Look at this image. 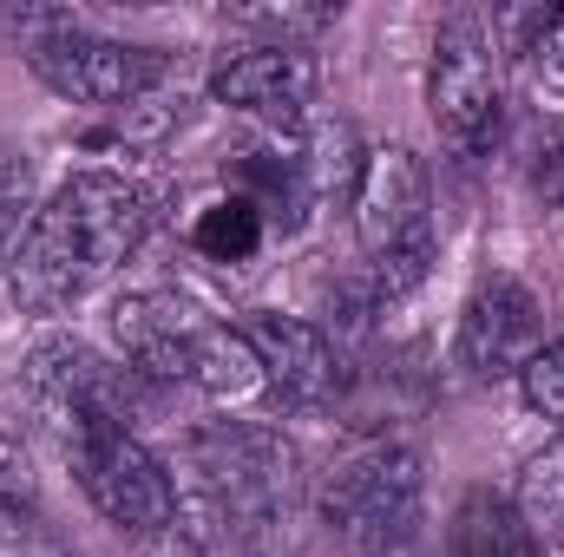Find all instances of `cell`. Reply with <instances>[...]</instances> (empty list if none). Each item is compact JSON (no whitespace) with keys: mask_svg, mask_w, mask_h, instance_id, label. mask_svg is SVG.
I'll list each match as a JSON object with an SVG mask.
<instances>
[{"mask_svg":"<svg viewBox=\"0 0 564 557\" xmlns=\"http://www.w3.org/2000/svg\"><path fill=\"white\" fill-rule=\"evenodd\" d=\"M73 485L86 492V505L126 532V538H177L184 505H177V479L171 466L139 439V426L112 414H86V407H40Z\"/></svg>","mask_w":564,"mask_h":557,"instance_id":"obj_5","label":"cell"},{"mask_svg":"<svg viewBox=\"0 0 564 557\" xmlns=\"http://www.w3.org/2000/svg\"><path fill=\"white\" fill-rule=\"evenodd\" d=\"M217 557H263V551H217Z\"/></svg>","mask_w":564,"mask_h":557,"instance_id":"obj_21","label":"cell"},{"mask_svg":"<svg viewBox=\"0 0 564 557\" xmlns=\"http://www.w3.org/2000/svg\"><path fill=\"white\" fill-rule=\"evenodd\" d=\"M106 341L151 394L184 387V394H197L210 407L270 401V381H263L257 348L243 341V328L210 315L184 288H126L106 308Z\"/></svg>","mask_w":564,"mask_h":557,"instance_id":"obj_3","label":"cell"},{"mask_svg":"<svg viewBox=\"0 0 564 557\" xmlns=\"http://www.w3.org/2000/svg\"><path fill=\"white\" fill-rule=\"evenodd\" d=\"M440 557H545V545H539V525L519 512V499L473 485V492H459V505L446 518Z\"/></svg>","mask_w":564,"mask_h":557,"instance_id":"obj_13","label":"cell"},{"mask_svg":"<svg viewBox=\"0 0 564 557\" xmlns=\"http://www.w3.org/2000/svg\"><path fill=\"white\" fill-rule=\"evenodd\" d=\"M545 302L532 295V282H519L512 270H492V276L473 282V295L459 302V321H453V368L466 381H506V374H525L532 354L545 348Z\"/></svg>","mask_w":564,"mask_h":557,"instance_id":"obj_10","label":"cell"},{"mask_svg":"<svg viewBox=\"0 0 564 557\" xmlns=\"http://www.w3.org/2000/svg\"><path fill=\"white\" fill-rule=\"evenodd\" d=\"M426 119L446 157L479 164L506 139V40L486 7H453L433 26L426 59Z\"/></svg>","mask_w":564,"mask_h":557,"instance_id":"obj_7","label":"cell"},{"mask_svg":"<svg viewBox=\"0 0 564 557\" xmlns=\"http://www.w3.org/2000/svg\"><path fill=\"white\" fill-rule=\"evenodd\" d=\"M322 66L302 40H250L230 46L210 73V99L237 119H250L263 139H302L315 119Z\"/></svg>","mask_w":564,"mask_h":557,"instance_id":"obj_9","label":"cell"},{"mask_svg":"<svg viewBox=\"0 0 564 557\" xmlns=\"http://www.w3.org/2000/svg\"><path fill=\"white\" fill-rule=\"evenodd\" d=\"M0 557H79L26 499H0Z\"/></svg>","mask_w":564,"mask_h":557,"instance_id":"obj_18","label":"cell"},{"mask_svg":"<svg viewBox=\"0 0 564 557\" xmlns=\"http://www.w3.org/2000/svg\"><path fill=\"white\" fill-rule=\"evenodd\" d=\"M0 499H26V446L0 433Z\"/></svg>","mask_w":564,"mask_h":557,"instance_id":"obj_20","label":"cell"},{"mask_svg":"<svg viewBox=\"0 0 564 557\" xmlns=\"http://www.w3.org/2000/svg\"><path fill=\"white\" fill-rule=\"evenodd\" d=\"M348 223H355L361 270L341 288V302L355 315H381L388 302L414 295L433 276V256H440L433 190H426V164L408 144L361 151V171H355V190H348Z\"/></svg>","mask_w":564,"mask_h":557,"instance_id":"obj_4","label":"cell"},{"mask_svg":"<svg viewBox=\"0 0 564 557\" xmlns=\"http://www.w3.org/2000/svg\"><path fill=\"white\" fill-rule=\"evenodd\" d=\"M519 394H525L532 414H545V419H558L564 426V335L532 354V368L519 374Z\"/></svg>","mask_w":564,"mask_h":557,"instance_id":"obj_19","label":"cell"},{"mask_svg":"<svg viewBox=\"0 0 564 557\" xmlns=\"http://www.w3.org/2000/svg\"><path fill=\"white\" fill-rule=\"evenodd\" d=\"M519 512L532 525H564V426L558 439L525 466V485H519Z\"/></svg>","mask_w":564,"mask_h":557,"instance_id":"obj_17","label":"cell"},{"mask_svg":"<svg viewBox=\"0 0 564 557\" xmlns=\"http://www.w3.org/2000/svg\"><path fill=\"white\" fill-rule=\"evenodd\" d=\"M315 512L348 557H421L426 459L408 439H388V433L361 439L322 472Z\"/></svg>","mask_w":564,"mask_h":557,"instance_id":"obj_6","label":"cell"},{"mask_svg":"<svg viewBox=\"0 0 564 557\" xmlns=\"http://www.w3.org/2000/svg\"><path fill=\"white\" fill-rule=\"evenodd\" d=\"M519 59H525L532 86H539L545 99H564V7L532 13V26H525V40H519Z\"/></svg>","mask_w":564,"mask_h":557,"instance_id":"obj_16","label":"cell"},{"mask_svg":"<svg viewBox=\"0 0 564 557\" xmlns=\"http://www.w3.org/2000/svg\"><path fill=\"white\" fill-rule=\"evenodd\" d=\"M243 341L257 348V368L270 381V401L295 407V414H322L341 401L348 387V361L335 348V335L308 315H282V308H250L243 321Z\"/></svg>","mask_w":564,"mask_h":557,"instance_id":"obj_11","label":"cell"},{"mask_svg":"<svg viewBox=\"0 0 564 557\" xmlns=\"http://www.w3.org/2000/svg\"><path fill=\"white\" fill-rule=\"evenodd\" d=\"M158 223V197L126 171H73L26 223L13 256L0 263L7 302L20 315H66L99 282H112L144 250Z\"/></svg>","mask_w":564,"mask_h":557,"instance_id":"obj_1","label":"cell"},{"mask_svg":"<svg viewBox=\"0 0 564 557\" xmlns=\"http://www.w3.org/2000/svg\"><path fill=\"white\" fill-rule=\"evenodd\" d=\"M20 53H26V66H33L59 99L93 106V112H132L144 99H158L164 79H171V53H164V46H139V40L79 26V20H66V13L26 20Z\"/></svg>","mask_w":564,"mask_h":557,"instance_id":"obj_8","label":"cell"},{"mask_svg":"<svg viewBox=\"0 0 564 557\" xmlns=\"http://www.w3.org/2000/svg\"><path fill=\"white\" fill-rule=\"evenodd\" d=\"M33 157L20 151V144H0V263L13 256V243L26 237V223H33Z\"/></svg>","mask_w":564,"mask_h":557,"instance_id":"obj_15","label":"cell"},{"mask_svg":"<svg viewBox=\"0 0 564 557\" xmlns=\"http://www.w3.org/2000/svg\"><path fill=\"white\" fill-rule=\"evenodd\" d=\"M263 243H270V223H263V210H257L250 197H237V190H217V197L191 217V250H197L204 263H217V270L250 263Z\"/></svg>","mask_w":564,"mask_h":557,"instance_id":"obj_14","label":"cell"},{"mask_svg":"<svg viewBox=\"0 0 564 557\" xmlns=\"http://www.w3.org/2000/svg\"><path fill=\"white\" fill-rule=\"evenodd\" d=\"M177 505L197 538V557L257 551L302 505V452L270 419H204L177 446Z\"/></svg>","mask_w":564,"mask_h":557,"instance_id":"obj_2","label":"cell"},{"mask_svg":"<svg viewBox=\"0 0 564 557\" xmlns=\"http://www.w3.org/2000/svg\"><path fill=\"white\" fill-rule=\"evenodd\" d=\"M20 381H26L33 407H86V414H112L126 426H139V414L151 407V387L139 374L79 335H46L40 348H26Z\"/></svg>","mask_w":564,"mask_h":557,"instance_id":"obj_12","label":"cell"}]
</instances>
